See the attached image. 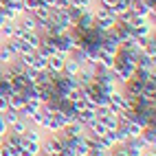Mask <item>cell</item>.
Returning a JSON list of instances; mask_svg holds the SVG:
<instances>
[{"label":"cell","instance_id":"cell-1","mask_svg":"<svg viewBox=\"0 0 156 156\" xmlns=\"http://www.w3.org/2000/svg\"><path fill=\"white\" fill-rule=\"evenodd\" d=\"M16 24H18L20 29H22V31H27V33H33V31H37V20H35L33 16H31L29 11L20 16V18L16 20Z\"/></svg>","mask_w":156,"mask_h":156},{"label":"cell","instance_id":"cell-2","mask_svg":"<svg viewBox=\"0 0 156 156\" xmlns=\"http://www.w3.org/2000/svg\"><path fill=\"white\" fill-rule=\"evenodd\" d=\"M121 90L126 92V95H130V97H139L143 92V81H139L136 77H130L126 84L121 86Z\"/></svg>","mask_w":156,"mask_h":156},{"label":"cell","instance_id":"cell-3","mask_svg":"<svg viewBox=\"0 0 156 156\" xmlns=\"http://www.w3.org/2000/svg\"><path fill=\"white\" fill-rule=\"evenodd\" d=\"M106 132H108V130L103 128V123H101L99 119H92L90 123H86V134H90V136H95V139H101Z\"/></svg>","mask_w":156,"mask_h":156},{"label":"cell","instance_id":"cell-4","mask_svg":"<svg viewBox=\"0 0 156 156\" xmlns=\"http://www.w3.org/2000/svg\"><path fill=\"white\" fill-rule=\"evenodd\" d=\"M64 62H66V55H62V53H53V55H48V70H53V73H62V68H64Z\"/></svg>","mask_w":156,"mask_h":156},{"label":"cell","instance_id":"cell-5","mask_svg":"<svg viewBox=\"0 0 156 156\" xmlns=\"http://www.w3.org/2000/svg\"><path fill=\"white\" fill-rule=\"evenodd\" d=\"M95 0H70L68 2V7H73L75 11H79V13H88V11H92L95 9Z\"/></svg>","mask_w":156,"mask_h":156},{"label":"cell","instance_id":"cell-6","mask_svg":"<svg viewBox=\"0 0 156 156\" xmlns=\"http://www.w3.org/2000/svg\"><path fill=\"white\" fill-rule=\"evenodd\" d=\"M79 68H81V64H77L75 59L66 57V62H64V68H62V75H66V77H73V79H75V77L79 75Z\"/></svg>","mask_w":156,"mask_h":156},{"label":"cell","instance_id":"cell-7","mask_svg":"<svg viewBox=\"0 0 156 156\" xmlns=\"http://www.w3.org/2000/svg\"><path fill=\"white\" fill-rule=\"evenodd\" d=\"M13 59H18V55L7 46V42H0V64L7 66V64H11Z\"/></svg>","mask_w":156,"mask_h":156},{"label":"cell","instance_id":"cell-8","mask_svg":"<svg viewBox=\"0 0 156 156\" xmlns=\"http://www.w3.org/2000/svg\"><path fill=\"white\" fill-rule=\"evenodd\" d=\"M136 68L156 73V70H154V68H156V62H154V57H150V55H145V53H139V59H136Z\"/></svg>","mask_w":156,"mask_h":156},{"label":"cell","instance_id":"cell-9","mask_svg":"<svg viewBox=\"0 0 156 156\" xmlns=\"http://www.w3.org/2000/svg\"><path fill=\"white\" fill-rule=\"evenodd\" d=\"M24 106H27L24 95H22V92H18V90H13L11 95H9V108H13V110H22Z\"/></svg>","mask_w":156,"mask_h":156},{"label":"cell","instance_id":"cell-10","mask_svg":"<svg viewBox=\"0 0 156 156\" xmlns=\"http://www.w3.org/2000/svg\"><path fill=\"white\" fill-rule=\"evenodd\" d=\"M141 139L147 143L150 147H156V126H147V128H143Z\"/></svg>","mask_w":156,"mask_h":156},{"label":"cell","instance_id":"cell-11","mask_svg":"<svg viewBox=\"0 0 156 156\" xmlns=\"http://www.w3.org/2000/svg\"><path fill=\"white\" fill-rule=\"evenodd\" d=\"M31 16H33L37 22H48V18H51V9L48 7H44V5H40V7H35L33 11H29Z\"/></svg>","mask_w":156,"mask_h":156},{"label":"cell","instance_id":"cell-12","mask_svg":"<svg viewBox=\"0 0 156 156\" xmlns=\"http://www.w3.org/2000/svg\"><path fill=\"white\" fill-rule=\"evenodd\" d=\"M123 132L128 134V139H136V136H141L143 126H141V123H136V121H130L128 126H123Z\"/></svg>","mask_w":156,"mask_h":156},{"label":"cell","instance_id":"cell-13","mask_svg":"<svg viewBox=\"0 0 156 156\" xmlns=\"http://www.w3.org/2000/svg\"><path fill=\"white\" fill-rule=\"evenodd\" d=\"M22 136H24L27 141H33V143H42V139H44V136H42V130L35 128V126H29Z\"/></svg>","mask_w":156,"mask_h":156},{"label":"cell","instance_id":"cell-14","mask_svg":"<svg viewBox=\"0 0 156 156\" xmlns=\"http://www.w3.org/2000/svg\"><path fill=\"white\" fill-rule=\"evenodd\" d=\"M13 31H16V22H5L2 27H0V42L13 40Z\"/></svg>","mask_w":156,"mask_h":156},{"label":"cell","instance_id":"cell-15","mask_svg":"<svg viewBox=\"0 0 156 156\" xmlns=\"http://www.w3.org/2000/svg\"><path fill=\"white\" fill-rule=\"evenodd\" d=\"M101 123H103V128H106L108 132H114L119 128V121H117V114H106L103 119H99Z\"/></svg>","mask_w":156,"mask_h":156},{"label":"cell","instance_id":"cell-16","mask_svg":"<svg viewBox=\"0 0 156 156\" xmlns=\"http://www.w3.org/2000/svg\"><path fill=\"white\" fill-rule=\"evenodd\" d=\"M24 42L31 46V51H37V48H40V42H42V33H40V31H33V33L27 35Z\"/></svg>","mask_w":156,"mask_h":156},{"label":"cell","instance_id":"cell-17","mask_svg":"<svg viewBox=\"0 0 156 156\" xmlns=\"http://www.w3.org/2000/svg\"><path fill=\"white\" fill-rule=\"evenodd\" d=\"M31 126L29 121H24V119H18L16 123H11V126H9V132H13V134H20V136H22V134L27 132V128Z\"/></svg>","mask_w":156,"mask_h":156},{"label":"cell","instance_id":"cell-18","mask_svg":"<svg viewBox=\"0 0 156 156\" xmlns=\"http://www.w3.org/2000/svg\"><path fill=\"white\" fill-rule=\"evenodd\" d=\"M18 152H20V147L11 143H2V147H0V156H18Z\"/></svg>","mask_w":156,"mask_h":156},{"label":"cell","instance_id":"cell-19","mask_svg":"<svg viewBox=\"0 0 156 156\" xmlns=\"http://www.w3.org/2000/svg\"><path fill=\"white\" fill-rule=\"evenodd\" d=\"M33 59H35V51H29V53H22V55H18V62H20V64H22V66H31V64H33Z\"/></svg>","mask_w":156,"mask_h":156},{"label":"cell","instance_id":"cell-20","mask_svg":"<svg viewBox=\"0 0 156 156\" xmlns=\"http://www.w3.org/2000/svg\"><path fill=\"white\" fill-rule=\"evenodd\" d=\"M2 117H5V121L9 123V126H11V123H16V121L20 119V112H18V110H13V108H7V110L2 112Z\"/></svg>","mask_w":156,"mask_h":156},{"label":"cell","instance_id":"cell-21","mask_svg":"<svg viewBox=\"0 0 156 156\" xmlns=\"http://www.w3.org/2000/svg\"><path fill=\"white\" fill-rule=\"evenodd\" d=\"M114 139H117V145H126L130 139H128V134L123 132V128H117L114 130Z\"/></svg>","mask_w":156,"mask_h":156},{"label":"cell","instance_id":"cell-22","mask_svg":"<svg viewBox=\"0 0 156 156\" xmlns=\"http://www.w3.org/2000/svg\"><path fill=\"white\" fill-rule=\"evenodd\" d=\"M108 156H128V152H126V147H123V145H117L114 150L108 152Z\"/></svg>","mask_w":156,"mask_h":156},{"label":"cell","instance_id":"cell-23","mask_svg":"<svg viewBox=\"0 0 156 156\" xmlns=\"http://www.w3.org/2000/svg\"><path fill=\"white\" fill-rule=\"evenodd\" d=\"M9 132V123L5 121V117L0 114V136H5V134Z\"/></svg>","mask_w":156,"mask_h":156},{"label":"cell","instance_id":"cell-24","mask_svg":"<svg viewBox=\"0 0 156 156\" xmlns=\"http://www.w3.org/2000/svg\"><path fill=\"white\" fill-rule=\"evenodd\" d=\"M24 7H27V11H33L35 7H40V0H24Z\"/></svg>","mask_w":156,"mask_h":156},{"label":"cell","instance_id":"cell-25","mask_svg":"<svg viewBox=\"0 0 156 156\" xmlns=\"http://www.w3.org/2000/svg\"><path fill=\"white\" fill-rule=\"evenodd\" d=\"M7 108H9V97L0 95V114H2V112H5Z\"/></svg>","mask_w":156,"mask_h":156},{"label":"cell","instance_id":"cell-26","mask_svg":"<svg viewBox=\"0 0 156 156\" xmlns=\"http://www.w3.org/2000/svg\"><path fill=\"white\" fill-rule=\"evenodd\" d=\"M114 2H117V0H101V5H106V7H112Z\"/></svg>","mask_w":156,"mask_h":156},{"label":"cell","instance_id":"cell-27","mask_svg":"<svg viewBox=\"0 0 156 156\" xmlns=\"http://www.w3.org/2000/svg\"><path fill=\"white\" fill-rule=\"evenodd\" d=\"M141 156H156V152H154V150H147V152H143Z\"/></svg>","mask_w":156,"mask_h":156},{"label":"cell","instance_id":"cell-28","mask_svg":"<svg viewBox=\"0 0 156 156\" xmlns=\"http://www.w3.org/2000/svg\"><path fill=\"white\" fill-rule=\"evenodd\" d=\"M9 7V0H0V9H7Z\"/></svg>","mask_w":156,"mask_h":156},{"label":"cell","instance_id":"cell-29","mask_svg":"<svg viewBox=\"0 0 156 156\" xmlns=\"http://www.w3.org/2000/svg\"><path fill=\"white\" fill-rule=\"evenodd\" d=\"M35 156H48V154H44V152H40V154H35Z\"/></svg>","mask_w":156,"mask_h":156}]
</instances>
